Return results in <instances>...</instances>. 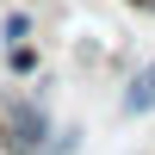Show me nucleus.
<instances>
[{
	"mask_svg": "<svg viewBox=\"0 0 155 155\" xmlns=\"http://www.w3.org/2000/svg\"><path fill=\"white\" fill-rule=\"evenodd\" d=\"M0 44H37V12L31 6H6L0 12Z\"/></svg>",
	"mask_w": 155,
	"mask_h": 155,
	"instance_id": "nucleus-3",
	"label": "nucleus"
},
{
	"mask_svg": "<svg viewBox=\"0 0 155 155\" xmlns=\"http://www.w3.org/2000/svg\"><path fill=\"white\" fill-rule=\"evenodd\" d=\"M74 149H81V130H74V124H56V130L37 143V155H74Z\"/></svg>",
	"mask_w": 155,
	"mask_h": 155,
	"instance_id": "nucleus-5",
	"label": "nucleus"
},
{
	"mask_svg": "<svg viewBox=\"0 0 155 155\" xmlns=\"http://www.w3.org/2000/svg\"><path fill=\"white\" fill-rule=\"evenodd\" d=\"M6 74H19V81L44 74V50L37 44H6Z\"/></svg>",
	"mask_w": 155,
	"mask_h": 155,
	"instance_id": "nucleus-4",
	"label": "nucleus"
},
{
	"mask_svg": "<svg viewBox=\"0 0 155 155\" xmlns=\"http://www.w3.org/2000/svg\"><path fill=\"white\" fill-rule=\"evenodd\" d=\"M118 112L124 118H149L155 112V56L130 68V81H124V93H118Z\"/></svg>",
	"mask_w": 155,
	"mask_h": 155,
	"instance_id": "nucleus-2",
	"label": "nucleus"
},
{
	"mask_svg": "<svg viewBox=\"0 0 155 155\" xmlns=\"http://www.w3.org/2000/svg\"><path fill=\"white\" fill-rule=\"evenodd\" d=\"M0 155H12V149H6V130H0Z\"/></svg>",
	"mask_w": 155,
	"mask_h": 155,
	"instance_id": "nucleus-6",
	"label": "nucleus"
},
{
	"mask_svg": "<svg viewBox=\"0 0 155 155\" xmlns=\"http://www.w3.org/2000/svg\"><path fill=\"white\" fill-rule=\"evenodd\" d=\"M0 130H6L12 155H37V143L56 130V118H50L44 93H0Z\"/></svg>",
	"mask_w": 155,
	"mask_h": 155,
	"instance_id": "nucleus-1",
	"label": "nucleus"
}]
</instances>
